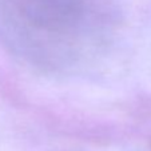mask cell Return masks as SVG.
I'll return each instance as SVG.
<instances>
[]
</instances>
